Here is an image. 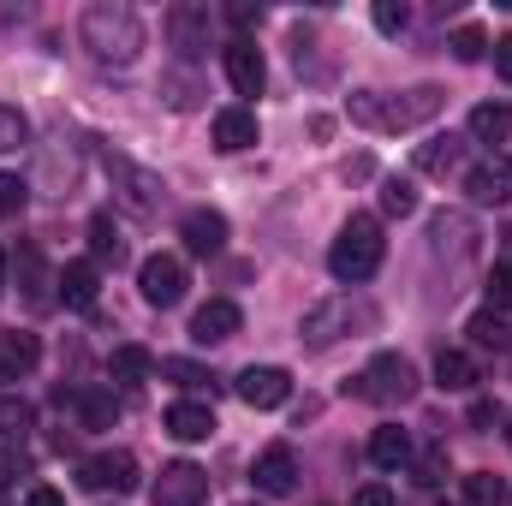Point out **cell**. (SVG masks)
Here are the masks:
<instances>
[{
    "mask_svg": "<svg viewBox=\"0 0 512 506\" xmlns=\"http://www.w3.org/2000/svg\"><path fill=\"white\" fill-rule=\"evenodd\" d=\"M137 292H143V304H155V310H173L179 298H185V262L179 256H143V268H137Z\"/></svg>",
    "mask_w": 512,
    "mask_h": 506,
    "instance_id": "8992f818",
    "label": "cell"
},
{
    "mask_svg": "<svg viewBox=\"0 0 512 506\" xmlns=\"http://www.w3.org/2000/svg\"><path fill=\"white\" fill-rule=\"evenodd\" d=\"M417 173H453L459 167V143L453 137H429V143H417Z\"/></svg>",
    "mask_w": 512,
    "mask_h": 506,
    "instance_id": "484cf974",
    "label": "cell"
},
{
    "mask_svg": "<svg viewBox=\"0 0 512 506\" xmlns=\"http://www.w3.org/2000/svg\"><path fill=\"white\" fill-rule=\"evenodd\" d=\"M78 42L90 48L96 66H131L143 54V18L131 12L126 0H96L78 18Z\"/></svg>",
    "mask_w": 512,
    "mask_h": 506,
    "instance_id": "6da1fadb",
    "label": "cell"
},
{
    "mask_svg": "<svg viewBox=\"0 0 512 506\" xmlns=\"http://www.w3.org/2000/svg\"><path fill=\"white\" fill-rule=\"evenodd\" d=\"M489 310H512V262L489 268Z\"/></svg>",
    "mask_w": 512,
    "mask_h": 506,
    "instance_id": "74e56055",
    "label": "cell"
},
{
    "mask_svg": "<svg viewBox=\"0 0 512 506\" xmlns=\"http://www.w3.org/2000/svg\"><path fill=\"white\" fill-rule=\"evenodd\" d=\"M239 334V304L233 298H209L197 316H191V340L197 346H221V340H233Z\"/></svg>",
    "mask_w": 512,
    "mask_h": 506,
    "instance_id": "7c38bea8",
    "label": "cell"
},
{
    "mask_svg": "<svg viewBox=\"0 0 512 506\" xmlns=\"http://www.w3.org/2000/svg\"><path fill=\"white\" fill-rule=\"evenodd\" d=\"M251 143H256V114L251 108H221V114H215V149L239 155V149H251Z\"/></svg>",
    "mask_w": 512,
    "mask_h": 506,
    "instance_id": "ac0fdd59",
    "label": "cell"
},
{
    "mask_svg": "<svg viewBox=\"0 0 512 506\" xmlns=\"http://www.w3.org/2000/svg\"><path fill=\"white\" fill-rule=\"evenodd\" d=\"M411 471H417V483H423V489H441V483L453 477V471H447V453H441V447H429V453H423V459H417Z\"/></svg>",
    "mask_w": 512,
    "mask_h": 506,
    "instance_id": "8d00e7d4",
    "label": "cell"
},
{
    "mask_svg": "<svg viewBox=\"0 0 512 506\" xmlns=\"http://www.w3.org/2000/svg\"><path fill=\"white\" fill-rule=\"evenodd\" d=\"M352 506H393V495H387L382 483H370V489H358V495H352Z\"/></svg>",
    "mask_w": 512,
    "mask_h": 506,
    "instance_id": "60d3db41",
    "label": "cell"
},
{
    "mask_svg": "<svg viewBox=\"0 0 512 506\" xmlns=\"http://www.w3.org/2000/svg\"><path fill=\"white\" fill-rule=\"evenodd\" d=\"M24 506H66V495H60V489H48V483H42V489H30V495H24Z\"/></svg>",
    "mask_w": 512,
    "mask_h": 506,
    "instance_id": "b9f144b4",
    "label": "cell"
},
{
    "mask_svg": "<svg viewBox=\"0 0 512 506\" xmlns=\"http://www.w3.org/2000/svg\"><path fill=\"white\" fill-rule=\"evenodd\" d=\"M96 292H102L96 262H66V268L54 274V298H60V304H72V310H90V304H96Z\"/></svg>",
    "mask_w": 512,
    "mask_h": 506,
    "instance_id": "5bb4252c",
    "label": "cell"
},
{
    "mask_svg": "<svg viewBox=\"0 0 512 506\" xmlns=\"http://www.w3.org/2000/svg\"><path fill=\"white\" fill-rule=\"evenodd\" d=\"M465 334H471V340H477V346H495V352H501V346H507V322H501V316H495V310H477V316H471V328H465Z\"/></svg>",
    "mask_w": 512,
    "mask_h": 506,
    "instance_id": "1f68e13d",
    "label": "cell"
},
{
    "mask_svg": "<svg viewBox=\"0 0 512 506\" xmlns=\"http://www.w3.org/2000/svg\"><path fill=\"white\" fill-rule=\"evenodd\" d=\"M161 96H167V108H179V114H191L203 90H197V78H191V72H167V78H161Z\"/></svg>",
    "mask_w": 512,
    "mask_h": 506,
    "instance_id": "f1b7e54d",
    "label": "cell"
},
{
    "mask_svg": "<svg viewBox=\"0 0 512 506\" xmlns=\"http://www.w3.org/2000/svg\"><path fill=\"white\" fill-rule=\"evenodd\" d=\"M0 286H6V256H0Z\"/></svg>",
    "mask_w": 512,
    "mask_h": 506,
    "instance_id": "7dc6e473",
    "label": "cell"
},
{
    "mask_svg": "<svg viewBox=\"0 0 512 506\" xmlns=\"http://www.w3.org/2000/svg\"><path fill=\"white\" fill-rule=\"evenodd\" d=\"M18 280H24L30 304H54V292H48V286H54V274L42 268V251H36V245H24V251H18Z\"/></svg>",
    "mask_w": 512,
    "mask_h": 506,
    "instance_id": "7402d4cb",
    "label": "cell"
},
{
    "mask_svg": "<svg viewBox=\"0 0 512 506\" xmlns=\"http://www.w3.org/2000/svg\"><path fill=\"white\" fill-rule=\"evenodd\" d=\"M382 209L387 215H411L417 209V185L411 179H382Z\"/></svg>",
    "mask_w": 512,
    "mask_h": 506,
    "instance_id": "e575fe53",
    "label": "cell"
},
{
    "mask_svg": "<svg viewBox=\"0 0 512 506\" xmlns=\"http://www.w3.org/2000/svg\"><path fill=\"white\" fill-rule=\"evenodd\" d=\"M495 72L512 84V36H501V42H495Z\"/></svg>",
    "mask_w": 512,
    "mask_h": 506,
    "instance_id": "7bdbcfd3",
    "label": "cell"
},
{
    "mask_svg": "<svg viewBox=\"0 0 512 506\" xmlns=\"http://www.w3.org/2000/svg\"><path fill=\"white\" fill-rule=\"evenodd\" d=\"M221 245H227V215L221 209H191L185 215V251L215 256Z\"/></svg>",
    "mask_w": 512,
    "mask_h": 506,
    "instance_id": "2e32d148",
    "label": "cell"
},
{
    "mask_svg": "<svg viewBox=\"0 0 512 506\" xmlns=\"http://www.w3.org/2000/svg\"><path fill=\"white\" fill-rule=\"evenodd\" d=\"M18 471H24V459H18V453H0V489H6Z\"/></svg>",
    "mask_w": 512,
    "mask_h": 506,
    "instance_id": "f6af8a7d",
    "label": "cell"
},
{
    "mask_svg": "<svg viewBox=\"0 0 512 506\" xmlns=\"http://www.w3.org/2000/svg\"><path fill=\"white\" fill-rule=\"evenodd\" d=\"M0 381H12V370H6V358H0Z\"/></svg>",
    "mask_w": 512,
    "mask_h": 506,
    "instance_id": "bcb514c9",
    "label": "cell"
},
{
    "mask_svg": "<svg viewBox=\"0 0 512 506\" xmlns=\"http://www.w3.org/2000/svg\"><path fill=\"white\" fill-rule=\"evenodd\" d=\"M18 209H24V179L18 173H0V221L18 215Z\"/></svg>",
    "mask_w": 512,
    "mask_h": 506,
    "instance_id": "ab89813d",
    "label": "cell"
},
{
    "mask_svg": "<svg viewBox=\"0 0 512 506\" xmlns=\"http://www.w3.org/2000/svg\"><path fill=\"white\" fill-rule=\"evenodd\" d=\"M167 36H173V48H179L185 60H197V54L209 48V6L179 0V6L167 12Z\"/></svg>",
    "mask_w": 512,
    "mask_h": 506,
    "instance_id": "8fae6325",
    "label": "cell"
},
{
    "mask_svg": "<svg viewBox=\"0 0 512 506\" xmlns=\"http://www.w3.org/2000/svg\"><path fill=\"white\" fill-rule=\"evenodd\" d=\"M376 322V310L364 304V298H322L316 310H304V322H298V340L304 346H334V340H346L352 328H370Z\"/></svg>",
    "mask_w": 512,
    "mask_h": 506,
    "instance_id": "277c9868",
    "label": "cell"
},
{
    "mask_svg": "<svg viewBox=\"0 0 512 506\" xmlns=\"http://www.w3.org/2000/svg\"><path fill=\"white\" fill-rule=\"evenodd\" d=\"M507 441H512V423H507Z\"/></svg>",
    "mask_w": 512,
    "mask_h": 506,
    "instance_id": "c3c4849f",
    "label": "cell"
},
{
    "mask_svg": "<svg viewBox=\"0 0 512 506\" xmlns=\"http://www.w3.org/2000/svg\"><path fill=\"white\" fill-rule=\"evenodd\" d=\"M108 167L126 179V203H131V209H143V215H149V209L167 197V185H161L155 173H143V167H131V161H108Z\"/></svg>",
    "mask_w": 512,
    "mask_h": 506,
    "instance_id": "d6986e66",
    "label": "cell"
},
{
    "mask_svg": "<svg viewBox=\"0 0 512 506\" xmlns=\"http://www.w3.org/2000/svg\"><path fill=\"white\" fill-rule=\"evenodd\" d=\"M90 251H96V262H120V256H126V239H120L114 215H96V221H90Z\"/></svg>",
    "mask_w": 512,
    "mask_h": 506,
    "instance_id": "83f0119b",
    "label": "cell"
},
{
    "mask_svg": "<svg viewBox=\"0 0 512 506\" xmlns=\"http://www.w3.org/2000/svg\"><path fill=\"white\" fill-rule=\"evenodd\" d=\"M30 423H36V405H30V399L0 393V435H24Z\"/></svg>",
    "mask_w": 512,
    "mask_h": 506,
    "instance_id": "4dcf8cb0",
    "label": "cell"
},
{
    "mask_svg": "<svg viewBox=\"0 0 512 506\" xmlns=\"http://www.w3.org/2000/svg\"><path fill=\"white\" fill-rule=\"evenodd\" d=\"M30 143V120L12 108V102H0V155H12V149H24Z\"/></svg>",
    "mask_w": 512,
    "mask_h": 506,
    "instance_id": "f546056e",
    "label": "cell"
},
{
    "mask_svg": "<svg viewBox=\"0 0 512 506\" xmlns=\"http://www.w3.org/2000/svg\"><path fill=\"white\" fill-rule=\"evenodd\" d=\"M370 459H376L382 471H399V465H411V435H405L399 423H382V429L370 435Z\"/></svg>",
    "mask_w": 512,
    "mask_h": 506,
    "instance_id": "44dd1931",
    "label": "cell"
},
{
    "mask_svg": "<svg viewBox=\"0 0 512 506\" xmlns=\"http://www.w3.org/2000/svg\"><path fill=\"white\" fill-rule=\"evenodd\" d=\"M405 24H411V12H405L399 0H376V30H382V36H399Z\"/></svg>",
    "mask_w": 512,
    "mask_h": 506,
    "instance_id": "f35d334b",
    "label": "cell"
},
{
    "mask_svg": "<svg viewBox=\"0 0 512 506\" xmlns=\"http://www.w3.org/2000/svg\"><path fill=\"white\" fill-rule=\"evenodd\" d=\"M459 489H465V506H507V483L495 471H471L459 477Z\"/></svg>",
    "mask_w": 512,
    "mask_h": 506,
    "instance_id": "4316f807",
    "label": "cell"
},
{
    "mask_svg": "<svg viewBox=\"0 0 512 506\" xmlns=\"http://www.w3.org/2000/svg\"><path fill=\"white\" fill-rule=\"evenodd\" d=\"M256 489L262 495H292V483H298V459H292V447H262L251 465Z\"/></svg>",
    "mask_w": 512,
    "mask_h": 506,
    "instance_id": "4fadbf2b",
    "label": "cell"
},
{
    "mask_svg": "<svg viewBox=\"0 0 512 506\" xmlns=\"http://www.w3.org/2000/svg\"><path fill=\"white\" fill-rule=\"evenodd\" d=\"M352 393L370 399V405H405V399L417 393V364H411L405 352H376V358L364 364V376H358Z\"/></svg>",
    "mask_w": 512,
    "mask_h": 506,
    "instance_id": "5b68a950",
    "label": "cell"
},
{
    "mask_svg": "<svg viewBox=\"0 0 512 506\" xmlns=\"http://www.w3.org/2000/svg\"><path fill=\"white\" fill-rule=\"evenodd\" d=\"M0 358H6V370H12V381H18V376L36 370L42 346H36V334H0Z\"/></svg>",
    "mask_w": 512,
    "mask_h": 506,
    "instance_id": "d4e9b609",
    "label": "cell"
},
{
    "mask_svg": "<svg viewBox=\"0 0 512 506\" xmlns=\"http://www.w3.org/2000/svg\"><path fill=\"white\" fill-rule=\"evenodd\" d=\"M149 370H155V358H149L143 346H120V352H114V376L120 381H143Z\"/></svg>",
    "mask_w": 512,
    "mask_h": 506,
    "instance_id": "836d02e7",
    "label": "cell"
},
{
    "mask_svg": "<svg viewBox=\"0 0 512 506\" xmlns=\"http://www.w3.org/2000/svg\"><path fill=\"white\" fill-rule=\"evenodd\" d=\"M495 417H501V411H495V405H489V399H477V405H471V423H477V429H489V423H495Z\"/></svg>",
    "mask_w": 512,
    "mask_h": 506,
    "instance_id": "ee69618b",
    "label": "cell"
},
{
    "mask_svg": "<svg viewBox=\"0 0 512 506\" xmlns=\"http://www.w3.org/2000/svg\"><path fill=\"white\" fill-rule=\"evenodd\" d=\"M155 506H203L209 501V477L191 465V459H173V465H161V477H155Z\"/></svg>",
    "mask_w": 512,
    "mask_h": 506,
    "instance_id": "52a82bcc",
    "label": "cell"
},
{
    "mask_svg": "<svg viewBox=\"0 0 512 506\" xmlns=\"http://www.w3.org/2000/svg\"><path fill=\"white\" fill-rule=\"evenodd\" d=\"M221 66H227V84H233L239 96H262L268 66H262V48H256L251 36H233V42L221 48Z\"/></svg>",
    "mask_w": 512,
    "mask_h": 506,
    "instance_id": "ba28073f",
    "label": "cell"
},
{
    "mask_svg": "<svg viewBox=\"0 0 512 506\" xmlns=\"http://www.w3.org/2000/svg\"><path fill=\"white\" fill-rule=\"evenodd\" d=\"M78 417H84V429H114L120 399H114L108 387H84V393H78Z\"/></svg>",
    "mask_w": 512,
    "mask_h": 506,
    "instance_id": "cb8c5ba5",
    "label": "cell"
},
{
    "mask_svg": "<svg viewBox=\"0 0 512 506\" xmlns=\"http://www.w3.org/2000/svg\"><path fill=\"white\" fill-rule=\"evenodd\" d=\"M441 108H447V90H441V84H417V90H399V96H387V90H358V96L346 102V114L370 131L429 126Z\"/></svg>",
    "mask_w": 512,
    "mask_h": 506,
    "instance_id": "7a4b0ae2",
    "label": "cell"
},
{
    "mask_svg": "<svg viewBox=\"0 0 512 506\" xmlns=\"http://www.w3.org/2000/svg\"><path fill=\"white\" fill-rule=\"evenodd\" d=\"M286 393H292V376H286L280 364H251V370L239 376V399H245L251 411H274V405H286Z\"/></svg>",
    "mask_w": 512,
    "mask_h": 506,
    "instance_id": "30bf717a",
    "label": "cell"
},
{
    "mask_svg": "<svg viewBox=\"0 0 512 506\" xmlns=\"http://www.w3.org/2000/svg\"><path fill=\"white\" fill-rule=\"evenodd\" d=\"M167 435L173 441H209L215 435V411L197 405V399H179V405H167Z\"/></svg>",
    "mask_w": 512,
    "mask_h": 506,
    "instance_id": "e0dca14e",
    "label": "cell"
},
{
    "mask_svg": "<svg viewBox=\"0 0 512 506\" xmlns=\"http://www.w3.org/2000/svg\"><path fill=\"white\" fill-rule=\"evenodd\" d=\"M465 197L471 203H507L512 197V167L495 155V161H477L471 173H465Z\"/></svg>",
    "mask_w": 512,
    "mask_h": 506,
    "instance_id": "9a60e30c",
    "label": "cell"
},
{
    "mask_svg": "<svg viewBox=\"0 0 512 506\" xmlns=\"http://www.w3.org/2000/svg\"><path fill=\"white\" fill-rule=\"evenodd\" d=\"M453 54L471 66V60H483V54H489V36H483L477 24H459V30H453Z\"/></svg>",
    "mask_w": 512,
    "mask_h": 506,
    "instance_id": "d590c367",
    "label": "cell"
},
{
    "mask_svg": "<svg viewBox=\"0 0 512 506\" xmlns=\"http://www.w3.org/2000/svg\"><path fill=\"white\" fill-rule=\"evenodd\" d=\"M382 256H387L382 221H376V215H352V221L340 227L334 251H328V268H334V280L358 286V280H370V274L382 268Z\"/></svg>",
    "mask_w": 512,
    "mask_h": 506,
    "instance_id": "3957f363",
    "label": "cell"
},
{
    "mask_svg": "<svg viewBox=\"0 0 512 506\" xmlns=\"http://www.w3.org/2000/svg\"><path fill=\"white\" fill-rule=\"evenodd\" d=\"M161 376H167V381H179V387H191V393L215 381L209 370H203V364H191V358H161Z\"/></svg>",
    "mask_w": 512,
    "mask_h": 506,
    "instance_id": "d6a6232c",
    "label": "cell"
},
{
    "mask_svg": "<svg viewBox=\"0 0 512 506\" xmlns=\"http://www.w3.org/2000/svg\"><path fill=\"white\" fill-rule=\"evenodd\" d=\"M471 137H477V143H489V149H495V143H507V137H512V114L501 108V102L471 108Z\"/></svg>",
    "mask_w": 512,
    "mask_h": 506,
    "instance_id": "603a6c76",
    "label": "cell"
},
{
    "mask_svg": "<svg viewBox=\"0 0 512 506\" xmlns=\"http://www.w3.org/2000/svg\"><path fill=\"white\" fill-rule=\"evenodd\" d=\"M84 483H90V489H114V495H131L143 477H137V459H131L126 447H108V453H90V459H84Z\"/></svg>",
    "mask_w": 512,
    "mask_h": 506,
    "instance_id": "9c48e42d",
    "label": "cell"
},
{
    "mask_svg": "<svg viewBox=\"0 0 512 506\" xmlns=\"http://www.w3.org/2000/svg\"><path fill=\"white\" fill-rule=\"evenodd\" d=\"M435 387L441 393H471L477 387V358L471 352H441L435 358Z\"/></svg>",
    "mask_w": 512,
    "mask_h": 506,
    "instance_id": "ffe728a7",
    "label": "cell"
}]
</instances>
